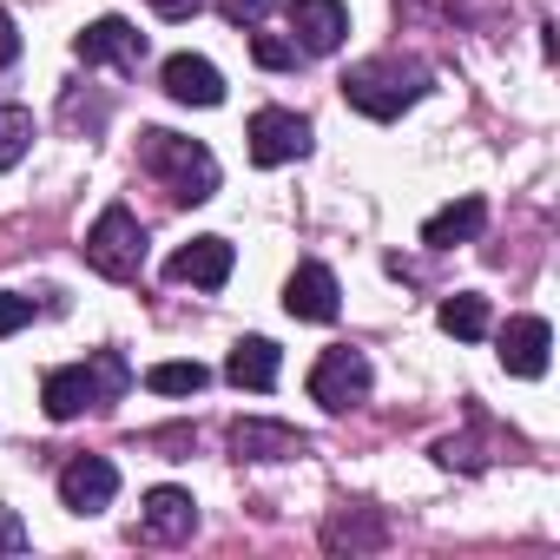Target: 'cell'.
Segmentation results:
<instances>
[{"label": "cell", "mask_w": 560, "mask_h": 560, "mask_svg": "<svg viewBox=\"0 0 560 560\" xmlns=\"http://www.w3.org/2000/svg\"><path fill=\"white\" fill-rule=\"evenodd\" d=\"M218 8H224L231 27H257V21L270 14V0H218Z\"/></svg>", "instance_id": "24"}, {"label": "cell", "mask_w": 560, "mask_h": 560, "mask_svg": "<svg viewBox=\"0 0 560 560\" xmlns=\"http://www.w3.org/2000/svg\"><path fill=\"white\" fill-rule=\"evenodd\" d=\"M547 357H553L547 317H508V330H501V370L521 376V383H534V376H547Z\"/></svg>", "instance_id": "13"}, {"label": "cell", "mask_w": 560, "mask_h": 560, "mask_svg": "<svg viewBox=\"0 0 560 560\" xmlns=\"http://www.w3.org/2000/svg\"><path fill=\"white\" fill-rule=\"evenodd\" d=\"M244 139H250V165L277 172V165H291V159L311 152V119L291 113V106H264V113H250Z\"/></svg>", "instance_id": "5"}, {"label": "cell", "mask_w": 560, "mask_h": 560, "mask_svg": "<svg viewBox=\"0 0 560 560\" xmlns=\"http://www.w3.org/2000/svg\"><path fill=\"white\" fill-rule=\"evenodd\" d=\"M80 257L106 277V284H132V277L145 270V224L132 218V205H106L80 244Z\"/></svg>", "instance_id": "4"}, {"label": "cell", "mask_w": 560, "mask_h": 560, "mask_svg": "<svg viewBox=\"0 0 560 560\" xmlns=\"http://www.w3.org/2000/svg\"><path fill=\"white\" fill-rule=\"evenodd\" d=\"M139 165L172 191V205H205L218 191V159L185 139V132H165V126H145L139 132Z\"/></svg>", "instance_id": "1"}, {"label": "cell", "mask_w": 560, "mask_h": 560, "mask_svg": "<svg viewBox=\"0 0 560 560\" xmlns=\"http://www.w3.org/2000/svg\"><path fill=\"white\" fill-rule=\"evenodd\" d=\"M311 402H324L330 416H343V409L370 402V357H363V350H350V343L324 350V357H317V370H311Z\"/></svg>", "instance_id": "6"}, {"label": "cell", "mask_w": 560, "mask_h": 560, "mask_svg": "<svg viewBox=\"0 0 560 560\" xmlns=\"http://www.w3.org/2000/svg\"><path fill=\"white\" fill-rule=\"evenodd\" d=\"M389 540V527H383V514L376 508H343V514H330V527H324V547L330 553H357V547H383Z\"/></svg>", "instance_id": "18"}, {"label": "cell", "mask_w": 560, "mask_h": 560, "mask_svg": "<svg viewBox=\"0 0 560 560\" xmlns=\"http://www.w3.org/2000/svg\"><path fill=\"white\" fill-rule=\"evenodd\" d=\"M481 224H488V205H481V198H455V205H442V211L422 224V244H429V250H455V244L481 237Z\"/></svg>", "instance_id": "17"}, {"label": "cell", "mask_w": 560, "mask_h": 560, "mask_svg": "<svg viewBox=\"0 0 560 560\" xmlns=\"http://www.w3.org/2000/svg\"><path fill=\"white\" fill-rule=\"evenodd\" d=\"M113 494H119V468L106 455H73L60 468V501L73 514H100V508H113Z\"/></svg>", "instance_id": "11"}, {"label": "cell", "mask_w": 560, "mask_h": 560, "mask_svg": "<svg viewBox=\"0 0 560 560\" xmlns=\"http://www.w3.org/2000/svg\"><path fill=\"white\" fill-rule=\"evenodd\" d=\"M343 291H337V270L330 264H298L291 270V284H284V311L298 317V324H330L343 304H337Z\"/></svg>", "instance_id": "12"}, {"label": "cell", "mask_w": 560, "mask_h": 560, "mask_svg": "<svg viewBox=\"0 0 560 560\" xmlns=\"http://www.w3.org/2000/svg\"><path fill=\"white\" fill-rule=\"evenodd\" d=\"M34 324V298H21V291H0V337H21Z\"/></svg>", "instance_id": "23"}, {"label": "cell", "mask_w": 560, "mask_h": 560, "mask_svg": "<svg viewBox=\"0 0 560 560\" xmlns=\"http://www.w3.org/2000/svg\"><path fill=\"white\" fill-rule=\"evenodd\" d=\"M126 389H132L126 357H119V350H93L86 363L47 370L40 402H47V416H54V422H73V416H86V409H100V402H119Z\"/></svg>", "instance_id": "2"}, {"label": "cell", "mask_w": 560, "mask_h": 560, "mask_svg": "<svg viewBox=\"0 0 560 560\" xmlns=\"http://www.w3.org/2000/svg\"><path fill=\"white\" fill-rule=\"evenodd\" d=\"M159 86L178 100V106H224V73L205 60V54H172L159 67Z\"/></svg>", "instance_id": "14"}, {"label": "cell", "mask_w": 560, "mask_h": 560, "mask_svg": "<svg viewBox=\"0 0 560 560\" xmlns=\"http://www.w3.org/2000/svg\"><path fill=\"white\" fill-rule=\"evenodd\" d=\"M14 60H21V34H14L8 8H0V67H14Z\"/></svg>", "instance_id": "26"}, {"label": "cell", "mask_w": 560, "mask_h": 560, "mask_svg": "<svg viewBox=\"0 0 560 560\" xmlns=\"http://www.w3.org/2000/svg\"><path fill=\"white\" fill-rule=\"evenodd\" d=\"M250 60L264 73H291L298 67V40H284V34H250Z\"/></svg>", "instance_id": "22"}, {"label": "cell", "mask_w": 560, "mask_h": 560, "mask_svg": "<svg viewBox=\"0 0 560 560\" xmlns=\"http://www.w3.org/2000/svg\"><path fill=\"white\" fill-rule=\"evenodd\" d=\"M231 264H237L231 237H191V244H178L165 257V277H172V284H191V291H224Z\"/></svg>", "instance_id": "7"}, {"label": "cell", "mask_w": 560, "mask_h": 560, "mask_svg": "<svg viewBox=\"0 0 560 560\" xmlns=\"http://www.w3.org/2000/svg\"><path fill=\"white\" fill-rule=\"evenodd\" d=\"M27 547V527H21V514L14 508H0V553H21Z\"/></svg>", "instance_id": "25"}, {"label": "cell", "mask_w": 560, "mask_h": 560, "mask_svg": "<svg viewBox=\"0 0 560 560\" xmlns=\"http://www.w3.org/2000/svg\"><path fill=\"white\" fill-rule=\"evenodd\" d=\"M422 93H429V67L402 60V54H376V60H363V67L343 73V100L363 119H402Z\"/></svg>", "instance_id": "3"}, {"label": "cell", "mask_w": 560, "mask_h": 560, "mask_svg": "<svg viewBox=\"0 0 560 560\" xmlns=\"http://www.w3.org/2000/svg\"><path fill=\"white\" fill-rule=\"evenodd\" d=\"M435 324H442L455 343H481V337H488V298H475V291H455V298H442Z\"/></svg>", "instance_id": "19"}, {"label": "cell", "mask_w": 560, "mask_h": 560, "mask_svg": "<svg viewBox=\"0 0 560 560\" xmlns=\"http://www.w3.org/2000/svg\"><path fill=\"white\" fill-rule=\"evenodd\" d=\"M34 145V113L27 106H0V172H14Z\"/></svg>", "instance_id": "21"}, {"label": "cell", "mask_w": 560, "mask_h": 560, "mask_svg": "<svg viewBox=\"0 0 560 560\" xmlns=\"http://www.w3.org/2000/svg\"><path fill=\"white\" fill-rule=\"evenodd\" d=\"M205 383H211L205 363H152V370H145V389H152V396H198Z\"/></svg>", "instance_id": "20"}, {"label": "cell", "mask_w": 560, "mask_h": 560, "mask_svg": "<svg viewBox=\"0 0 560 560\" xmlns=\"http://www.w3.org/2000/svg\"><path fill=\"white\" fill-rule=\"evenodd\" d=\"M191 527H198V501L185 494V488H145V501H139V534L145 540H191Z\"/></svg>", "instance_id": "15"}, {"label": "cell", "mask_w": 560, "mask_h": 560, "mask_svg": "<svg viewBox=\"0 0 560 560\" xmlns=\"http://www.w3.org/2000/svg\"><path fill=\"white\" fill-rule=\"evenodd\" d=\"M73 54H80L86 67H119V73H139V60H145V34H139L132 21L106 14V21H93V27L73 40Z\"/></svg>", "instance_id": "9"}, {"label": "cell", "mask_w": 560, "mask_h": 560, "mask_svg": "<svg viewBox=\"0 0 560 560\" xmlns=\"http://www.w3.org/2000/svg\"><path fill=\"white\" fill-rule=\"evenodd\" d=\"M231 455L237 462H298V455H311V435L291 422L244 416V422H231Z\"/></svg>", "instance_id": "8"}, {"label": "cell", "mask_w": 560, "mask_h": 560, "mask_svg": "<svg viewBox=\"0 0 560 560\" xmlns=\"http://www.w3.org/2000/svg\"><path fill=\"white\" fill-rule=\"evenodd\" d=\"M198 8H205V0H152V14H159V21H191Z\"/></svg>", "instance_id": "27"}, {"label": "cell", "mask_w": 560, "mask_h": 560, "mask_svg": "<svg viewBox=\"0 0 560 560\" xmlns=\"http://www.w3.org/2000/svg\"><path fill=\"white\" fill-rule=\"evenodd\" d=\"M291 40L298 54H337L350 40V8L343 0H291Z\"/></svg>", "instance_id": "10"}, {"label": "cell", "mask_w": 560, "mask_h": 560, "mask_svg": "<svg viewBox=\"0 0 560 560\" xmlns=\"http://www.w3.org/2000/svg\"><path fill=\"white\" fill-rule=\"evenodd\" d=\"M224 376L237 383V389H277V376H284V350H277L270 337H237L231 343V357H224Z\"/></svg>", "instance_id": "16"}]
</instances>
